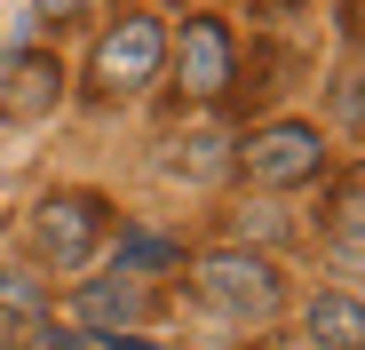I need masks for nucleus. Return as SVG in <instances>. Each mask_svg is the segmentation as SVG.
I'll list each match as a JSON object with an SVG mask.
<instances>
[{
    "mask_svg": "<svg viewBox=\"0 0 365 350\" xmlns=\"http://www.w3.org/2000/svg\"><path fill=\"white\" fill-rule=\"evenodd\" d=\"M199 303L207 311H222V319H270L278 311V271L262 263V255H247V247H215V255H199Z\"/></svg>",
    "mask_w": 365,
    "mask_h": 350,
    "instance_id": "obj_1",
    "label": "nucleus"
},
{
    "mask_svg": "<svg viewBox=\"0 0 365 350\" xmlns=\"http://www.w3.org/2000/svg\"><path fill=\"white\" fill-rule=\"evenodd\" d=\"M96 239H103V199H96V191H56V199L32 207V247H40V263L80 271V263L96 255Z\"/></svg>",
    "mask_w": 365,
    "mask_h": 350,
    "instance_id": "obj_2",
    "label": "nucleus"
},
{
    "mask_svg": "<svg viewBox=\"0 0 365 350\" xmlns=\"http://www.w3.org/2000/svg\"><path fill=\"white\" fill-rule=\"evenodd\" d=\"M238 167H247V184H262V191H294V184H310L326 167V144H318L310 120H278V128H262L238 151Z\"/></svg>",
    "mask_w": 365,
    "mask_h": 350,
    "instance_id": "obj_3",
    "label": "nucleus"
},
{
    "mask_svg": "<svg viewBox=\"0 0 365 350\" xmlns=\"http://www.w3.org/2000/svg\"><path fill=\"white\" fill-rule=\"evenodd\" d=\"M159 64H167V24H159V16H119V24L96 40V64H88V72H96L103 96H119V88H143Z\"/></svg>",
    "mask_w": 365,
    "mask_h": 350,
    "instance_id": "obj_4",
    "label": "nucleus"
},
{
    "mask_svg": "<svg viewBox=\"0 0 365 350\" xmlns=\"http://www.w3.org/2000/svg\"><path fill=\"white\" fill-rule=\"evenodd\" d=\"M56 96H64V64H56V56H16V64L0 72V120L32 128V120L56 111Z\"/></svg>",
    "mask_w": 365,
    "mask_h": 350,
    "instance_id": "obj_5",
    "label": "nucleus"
},
{
    "mask_svg": "<svg viewBox=\"0 0 365 350\" xmlns=\"http://www.w3.org/2000/svg\"><path fill=\"white\" fill-rule=\"evenodd\" d=\"M175 72H182V96H222L230 88V32H222V16H191L182 24Z\"/></svg>",
    "mask_w": 365,
    "mask_h": 350,
    "instance_id": "obj_6",
    "label": "nucleus"
},
{
    "mask_svg": "<svg viewBox=\"0 0 365 350\" xmlns=\"http://www.w3.org/2000/svg\"><path fill=\"white\" fill-rule=\"evenodd\" d=\"M310 342H318V350H357V342H365V311H357L349 286L310 295Z\"/></svg>",
    "mask_w": 365,
    "mask_h": 350,
    "instance_id": "obj_7",
    "label": "nucleus"
},
{
    "mask_svg": "<svg viewBox=\"0 0 365 350\" xmlns=\"http://www.w3.org/2000/svg\"><path fill=\"white\" fill-rule=\"evenodd\" d=\"M80 319H88V326H135V319H143V286H135L128 271H119V279H96L88 295H80Z\"/></svg>",
    "mask_w": 365,
    "mask_h": 350,
    "instance_id": "obj_8",
    "label": "nucleus"
},
{
    "mask_svg": "<svg viewBox=\"0 0 365 350\" xmlns=\"http://www.w3.org/2000/svg\"><path fill=\"white\" fill-rule=\"evenodd\" d=\"M222 151H230V136H222V128H199V136H182V144H175V175L207 184V175H222Z\"/></svg>",
    "mask_w": 365,
    "mask_h": 350,
    "instance_id": "obj_9",
    "label": "nucleus"
},
{
    "mask_svg": "<svg viewBox=\"0 0 365 350\" xmlns=\"http://www.w3.org/2000/svg\"><path fill=\"white\" fill-rule=\"evenodd\" d=\"M16 350H80V334H64V326H32Z\"/></svg>",
    "mask_w": 365,
    "mask_h": 350,
    "instance_id": "obj_10",
    "label": "nucleus"
},
{
    "mask_svg": "<svg viewBox=\"0 0 365 350\" xmlns=\"http://www.w3.org/2000/svg\"><path fill=\"white\" fill-rule=\"evenodd\" d=\"M32 9H40V24H72V16L88 9V0H32Z\"/></svg>",
    "mask_w": 365,
    "mask_h": 350,
    "instance_id": "obj_11",
    "label": "nucleus"
},
{
    "mask_svg": "<svg viewBox=\"0 0 365 350\" xmlns=\"http://www.w3.org/2000/svg\"><path fill=\"white\" fill-rule=\"evenodd\" d=\"M24 342V311H9V303H0V350H16Z\"/></svg>",
    "mask_w": 365,
    "mask_h": 350,
    "instance_id": "obj_12",
    "label": "nucleus"
},
{
    "mask_svg": "<svg viewBox=\"0 0 365 350\" xmlns=\"http://www.w3.org/2000/svg\"><path fill=\"white\" fill-rule=\"evenodd\" d=\"M111 350H151V342H135V334H119V342H111Z\"/></svg>",
    "mask_w": 365,
    "mask_h": 350,
    "instance_id": "obj_13",
    "label": "nucleus"
}]
</instances>
